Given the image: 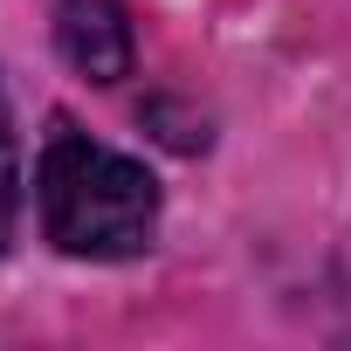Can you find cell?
Here are the masks:
<instances>
[{
    "instance_id": "3957f363",
    "label": "cell",
    "mask_w": 351,
    "mask_h": 351,
    "mask_svg": "<svg viewBox=\"0 0 351 351\" xmlns=\"http://www.w3.org/2000/svg\"><path fill=\"white\" fill-rule=\"evenodd\" d=\"M14 221H21V152H14L8 97H0V255H8V241H14Z\"/></svg>"
},
{
    "instance_id": "7a4b0ae2",
    "label": "cell",
    "mask_w": 351,
    "mask_h": 351,
    "mask_svg": "<svg viewBox=\"0 0 351 351\" xmlns=\"http://www.w3.org/2000/svg\"><path fill=\"white\" fill-rule=\"evenodd\" d=\"M56 49H62V62L76 76L117 83V76H131V56H138L131 14L117 8V0H62L56 8Z\"/></svg>"
},
{
    "instance_id": "6da1fadb",
    "label": "cell",
    "mask_w": 351,
    "mask_h": 351,
    "mask_svg": "<svg viewBox=\"0 0 351 351\" xmlns=\"http://www.w3.org/2000/svg\"><path fill=\"white\" fill-rule=\"evenodd\" d=\"M35 193H42L49 241L76 262H131L158 234V180L138 158L76 131L69 117H56V131L42 145V186Z\"/></svg>"
}]
</instances>
